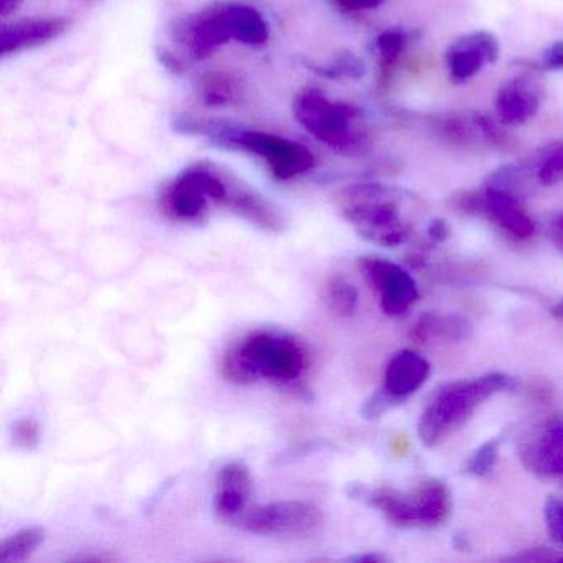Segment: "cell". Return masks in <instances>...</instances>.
I'll return each instance as SVG.
<instances>
[{"instance_id": "2e32d148", "label": "cell", "mask_w": 563, "mask_h": 563, "mask_svg": "<svg viewBox=\"0 0 563 563\" xmlns=\"http://www.w3.org/2000/svg\"><path fill=\"white\" fill-rule=\"evenodd\" d=\"M523 463L537 476L563 479V423L547 428L523 453Z\"/></svg>"}, {"instance_id": "4316f807", "label": "cell", "mask_w": 563, "mask_h": 563, "mask_svg": "<svg viewBox=\"0 0 563 563\" xmlns=\"http://www.w3.org/2000/svg\"><path fill=\"white\" fill-rule=\"evenodd\" d=\"M397 404H400V400H397L394 395L388 394L385 388H382V390L375 391V394L365 401L364 407H362V417H364L365 420H377V418L387 413V411Z\"/></svg>"}, {"instance_id": "e0dca14e", "label": "cell", "mask_w": 563, "mask_h": 563, "mask_svg": "<svg viewBox=\"0 0 563 563\" xmlns=\"http://www.w3.org/2000/svg\"><path fill=\"white\" fill-rule=\"evenodd\" d=\"M243 84L229 71H209L199 81V97L210 108H225L240 103Z\"/></svg>"}, {"instance_id": "83f0119b", "label": "cell", "mask_w": 563, "mask_h": 563, "mask_svg": "<svg viewBox=\"0 0 563 563\" xmlns=\"http://www.w3.org/2000/svg\"><path fill=\"white\" fill-rule=\"evenodd\" d=\"M540 183L543 186H553L563 179V144L550 153V156L543 161L539 173Z\"/></svg>"}, {"instance_id": "5b68a950", "label": "cell", "mask_w": 563, "mask_h": 563, "mask_svg": "<svg viewBox=\"0 0 563 563\" xmlns=\"http://www.w3.org/2000/svg\"><path fill=\"white\" fill-rule=\"evenodd\" d=\"M344 219L358 235L382 246H397L408 236V225L401 220L400 197L380 184L351 186L339 197Z\"/></svg>"}, {"instance_id": "277c9868", "label": "cell", "mask_w": 563, "mask_h": 563, "mask_svg": "<svg viewBox=\"0 0 563 563\" xmlns=\"http://www.w3.org/2000/svg\"><path fill=\"white\" fill-rule=\"evenodd\" d=\"M510 382L506 374L490 372L474 380L448 385L424 408L418 421L420 440L427 446L440 443L446 434L466 423L484 401L510 387Z\"/></svg>"}, {"instance_id": "cb8c5ba5", "label": "cell", "mask_w": 563, "mask_h": 563, "mask_svg": "<svg viewBox=\"0 0 563 563\" xmlns=\"http://www.w3.org/2000/svg\"><path fill=\"white\" fill-rule=\"evenodd\" d=\"M12 441L21 450H37L38 443H41V427L37 421L32 418H22V420L15 421L12 427Z\"/></svg>"}, {"instance_id": "52a82bcc", "label": "cell", "mask_w": 563, "mask_h": 563, "mask_svg": "<svg viewBox=\"0 0 563 563\" xmlns=\"http://www.w3.org/2000/svg\"><path fill=\"white\" fill-rule=\"evenodd\" d=\"M352 496L365 497L372 507L387 517L388 522L398 527L438 526L451 510L450 489L437 479L427 481L411 494H401L387 487L375 490L358 487Z\"/></svg>"}, {"instance_id": "7402d4cb", "label": "cell", "mask_w": 563, "mask_h": 563, "mask_svg": "<svg viewBox=\"0 0 563 563\" xmlns=\"http://www.w3.org/2000/svg\"><path fill=\"white\" fill-rule=\"evenodd\" d=\"M497 461V441H487L481 444L466 464V473L471 476L483 477L493 471L494 464Z\"/></svg>"}, {"instance_id": "d6986e66", "label": "cell", "mask_w": 563, "mask_h": 563, "mask_svg": "<svg viewBox=\"0 0 563 563\" xmlns=\"http://www.w3.org/2000/svg\"><path fill=\"white\" fill-rule=\"evenodd\" d=\"M413 332L420 341L430 338L444 339V341H461V339L470 335L471 322L463 318V316H440L428 312V314H423L418 319Z\"/></svg>"}, {"instance_id": "ac0fdd59", "label": "cell", "mask_w": 563, "mask_h": 563, "mask_svg": "<svg viewBox=\"0 0 563 563\" xmlns=\"http://www.w3.org/2000/svg\"><path fill=\"white\" fill-rule=\"evenodd\" d=\"M496 107L500 121L520 124L536 114L539 97L527 87V84H510L500 91Z\"/></svg>"}, {"instance_id": "44dd1931", "label": "cell", "mask_w": 563, "mask_h": 563, "mask_svg": "<svg viewBox=\"0 0 563 563\" xmlns=\"http://www.w3.org/2000/svg\"><path fill=\"white\" fill-rule=\"evenodd\" d=\"M324 302L339 318H351L358 306V291L344 276H334L324 286Z\"/></svg>"}, {"instance_id": "836d02e7", "label": "cell", "mask_w": 563, "mask_h": 563, "mask_svg": "<svg viewBox=\"0 0 563 563\" xmlns=\"http://www.w3.org/2000/svg\"><path fill=\"white\" fill-rule=\"evenodd\" d=\"M453 542L457 550H464L467 547V540L461 533H454Z\"/></svg>"}, {"instance_id": "7a4b0ae2", "label": "cell", "mask_w": 563, "mask_h": 563, "mask_svg": "<svg viewBox=\"0 0 563 563\" xmlns=\"http://www.w3.org/2000/svg\"><path fill=\"white\" fill-rule=\"evenodd\" d=\"M180 42L196 60H206L220 47L235 41L260 47L269 38L262 12L243 2H219L186 19L177 29Z\"/></svg>"}, {"instance_id": "d6a6232c", "label": "cell", "mask_w": 563, "mask_h": 563, "mask_svg": "<svg viewBox=\"0 0 563 563\" xmlns=\"http://www.w3.org/2000/svg\"><path fill=\"white\" fill-rule=\"evenodd\" d=\"M19 0H0V14L9 15L18 8Z\"/></svg>"}, {"instance_id": "9c48e42d", "label": "cell", "mask_w": 563, "mask_h": 563, "mask_svg": "<svg viewBox=\"0 0 563 563\" xmlns=\"http://www.w3.org/2000/svg\"><path fill=\"white\" fill-rule=\"evenodd\" d=\"M361 269L380 298L385 314L401 316L417 302L418 288L410 273L384 258H361Z\"/></svg>"}, {"instance_id": "4fadbf2b", "label": "cell", "mask_w": 563, "mask_h": 563, "mask_svg": "<svg viewBox=\"0 0 563 563\" xmlns=\"http://www.w3.org/2000/svg\"><path fill=\"white\" fill-rule=\"evenodd\" d=\"M497 58V44L486 32L467 35L454 42L448 52V64L454 80L464 81L479 74L483 65L493 64Z\"/></svg>"}, {"instance_id": "1f68e13d", "label": "cell", "mask_w": 563, "mask_h": 563, "mask_svg": "<svg viewBox=\"0 0 563 563\" xmlns=\"http://www.w3.org/2000/svg\"><path fill=\"white\" fill-rule=\"evenodd\" d=\"M161 60H163V64L166 65L167 68H170V70L179 71V62H177L173 55L167 54V52H161Z\"/></svg>"}, {"instance_id": "484cf974", "label": "cell", "mask_w": 563, "mask_h": 563, "mask_svg": "<svg viewBox=\"0 0 563 563\" xmlns=\"http://www.w3.org/2000/svg\"><path fill=\"white\" fill-rule=\"evenodd\" d=\"M547 532L555 543L563 545V500L559 497H549L543 509Z\"/></svg>"}, {"instance_id": "3957f363", "label": "cell", "mask_w": 563, "mask_h": 563, "mask_svg": "<svg viewBox=\"0 0 563 563\" xmlns=\"http://www.w3.org/2000/svg\"><path fill=\"white\" fill-rule=\"evenodd\" d=\"M177 130L209 137L213 143L229 150L253 154L265 161L273 177L278 180L296 179L309 173L316 164L314 156L308 147L276 134L263 133V131L245 130V128L229 126V124L189 117L177 121Z\"/></svg>"}, {"instance_id": "f1b7e54d", "label": "cell", "mask_w": 563, "mask_h": 563, "mask_svg": "<svg viewBox=\"0 0 563 563\" xmlns=\"http://www.w3.org/2000/svg\"><path fill=\"white\" fill-rule=\"evenodd\" d=\"M384 0H334V4L341 8L342 11L358 12L371 11V9L380 5Z\"/></svg>"}, {"instance_id": "6da1fadb", "label": "cell", "mask_w": 563, "mask_h": 563, "mask_svg": "<svg viewBox=\"0 0 563 563\" xmlns=\"http://www.w3.org/2000/svg\"><path fill=\"white\" fill-rule=\"evenodd\" d=\"M308 365L301 342L275 331H256L236 342L223 357V375L233 384L272 380L289 384L298 380Z\"/></svg>"}, {"instance_id": "603a6c76", "label": "cell", "mask_w": 563, "mask_h": 563, "mask_svg": "<svg viewBox=\"0 0 563 563\" xmlns=\"http://www.w3.org/2000/svg\"><path fill=\"white\" fill-rule=\"evenodd\" d=\"M314 70L328 78H361L364 75V64L361 58L354 57L352 54H344L335 58L328 67H314Z\"/></svg>"}, {"instance_id": "e575fe53", "label": "cell", "mask_w": 563, "mask_h": 563, "mask_svg": "<svg viewBox=\"0 0 563 563\" xmlns=\"http://www.w3.org/2000/svg\"><path fill=\"white\" fill-rule=\"evenodd\" d=\"M352 560H355V562H380V560L384 559H382V556L378 555H362L355 556V559Z\"/></svg>"}, {"instance_id": "d590c367", "label": "cell", "mask_w": 563, "mask_h": 563, "mask_svg": "<svg viewBox=\"0 0 563 563\" xmlns=\"http://www.w3.org/2000/svg\"><path fill=\"white\" fill-rule=\"evenodd\" d=\"M553 316H555V318L563 319V299L555 306V308H553Z\"/></svg>"}, {"instance_id": "4dcf8cb0", "label": "cell", "mask_w": 563, "mask_h": 563, "mask_svg": "<svg viewBox=\"0 0 563 563\" xmlns=\"http://www.w3.org/2000/svg\"><path fill=\"white\" fill-rule=\"evenodd\" d=\"M428 235H430L434 242H443V240H446L448 235H450V229H448L443 220H434L430 229H428Z\"/></svg>"}, {"instance_id": "d4e9b609", "label": "cell", "mask_w": 563, "mask_h": 563, "mask_svg": "<svg viewBox=\"0 0 563 563\" xmlns=\"http://www.w3.org/2000/svg\"><path fill=\"white\" fill-rule=\"evenodd\" d=\"M405 34L400 31H387L377 38L378 55H380L382 67L388 68L400 57L404 51Z\"/></svg>"}, {"instance_id": "5bb4252c", "label": "cell", "mask_w": 563, "mask_h": 563, "mask_svg": "<svg viewBox=\"0 0 563 563\" xmlns=\"http://www.w3.org/2000/svg\"><path fill=\"white\" fill-rule=\"evenodd\" d=\"M428 375H430V364L427 358L413 351H401L388 362L384 388L401 401L420 390Z\"/></svg>"}, {"instance_id": "9a60e30c", "label": "cell", "mask_w": 563, "mask_h": 563, "mask_svg": "<svg viewBox=\"0 0 563 563\" xmlns=\"http://www.w3.org/2000/svg\"><path fill=\"white\" fill-rule=\"evenodd\" d=\"M481 209L486 210L487 216L494 222L499 223L509 235L516 236V239H530L536 232L532 219L523 212L516 197L504 190L503 187H489L484 192Z\"/></svg>"}, {"instance_id": "ffe728a7", "label": "cell", "mask_w": 563, "mask_h": 563, "mask_svg": "<svg viewBox=\"0 0 563 563\" xmlns=\"http://www.w3.org/2000/svg\"><path fill=\"white\" fill-rule=\"evenodd\" d=\"M42 527H25L18 530L0 545V563H21L27 560L44 543Z\"/></svg>"}, {"instance_id": "8992f818", "label": "cell", "mask_w": 563, "mask_h": 563, "mask_svg": "<svg viewBox=\"0 0 563 563\" xmlns=\"http://www.w3.org/2000/svg\"><path fill=\"white\" fill-rule=\"evenodd\" d=\"M292 110L299 124L331 150L345 156H354L362 150L364 134L355 128L358 121L355 108L328 100L316 88H305L295 98Z\"/></svg>"}, {"instance_id": "7c38bea8", "label": "cell", "mask_w": 563, "mask_h": 563, "mask_svg": "<svg viewBox=\"0 0 563 563\" xmlns=\"http://www.w3.org/2000/svg\"><path fill=\"white\" fill-rule=\"evenodd\" d=\"M252 494V477L249 467L239 461L225 464L217 476L216 507L217 516L232 523L249 509V497Z\"/></svg>"}, {"instance_id": "30bf717a", "label": "cell", "mask_w": 563, "mask_h": 563, "mask_svg": "<svg viewBox=\"0 0 563 563\" xmlns=\"http://www.w3.org/2000/svg\"><path fill=\"white\" fill-rule=\"evenodd\" d=\"M210 206L196 164L186 167L161 196L164 213L177 222H199L209 213Z\"/></svg>"}, {"instance_id": "8fae6325", "label": "cell", "mask_w": 563, "mask_h": 563, "mask_svg": "<svg viewBox=\"0 0 563 563\" xmlns=\"http://www.w3.org/2000/svg\"><path fill=\"white\" fill-rule=\"evenodd\" d=\"M68 25L70 21L65 18L25 19L5 24L0 31V54L2 57H9L25 48L47 44L60 37Z\"/></svg>"}, {"instance_id": "f546056e", "label": "cell", "mask_w": 563, "mask_h": 563, "mask_svg": "<svg viewBox=\"0 0 563 563\" xmlns=\"http://www.w3.org/2000/svg\"><path fill=\"white\" fill-rule=\"evenodd\" d=\"M543 67L549 70H560L563 67V42H556L547 55H543Z\"/></svg>"}, {"instance_id": "ba28073f", "label": "cell", "mask_w": 563, "mask_h": 563, "mask_svg": "<svg viewBox=\"0 0 563 563\" xmlns=\"http://www.w3.org/2000/svg\"><path fill=\"white\" fill-rule=\"evenodd\" d=\"M322 512L306 500H279L250 507L232 526L256 536L308 537L321 527Z\"/></svg>"}]
</instances>
